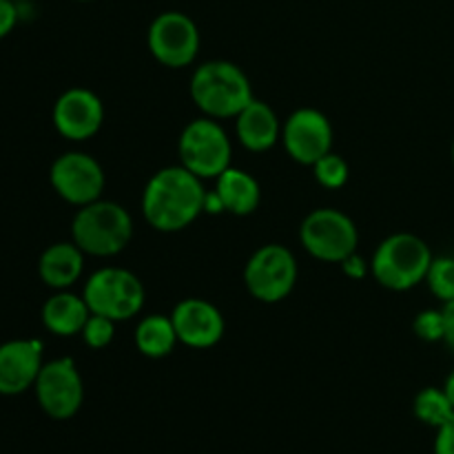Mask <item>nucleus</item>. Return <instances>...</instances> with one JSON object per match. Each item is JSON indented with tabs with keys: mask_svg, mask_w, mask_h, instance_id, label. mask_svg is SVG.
<instances>
[{
	"mask_svg": "<svg viewBox=\"0 0 454 454\" xmlns=\"http://www.w3.org/2000/svg\"><path fill=\"white\" fill-rule=\"evenodd\" d=\"M207 208L202 180L184 167L160 168L145 186L142 213L145 220L162 233H176L198 220Z\"/></svg>",
	"mask_w": 454,
	"mask_h": 454,
	"instance_id": "1",
	"label": "nucleus"
},
{
	"mask_svg": "<svg viewBox=\"0 0 454 454\" xmlns=\"http://www.w3.org/2000/svg\"><path fill=\"white\" fill-rule=\"evenodd\" d=\"M191 98L207 118H238L255 98L248 75L229 60L204 62L191 78Z\"/></svg>",
	"mask_w": 454,
	"mask_h": 454,
	"instance_id": "2",
	"label": "nucleus"
},
{
	"mask_svg": "<svg viewBox=\"0 0 454 454\" xmlns=\"http://www.w3.org/2000/svg\"><path fill=\"white\" fill-rule=\"evenodd\" d=\"M71 238L87 255L114 257L131 242L133 220L122 204L96 200L75 213Z\"/></svg>",
	"mask_w": 454,
	"mask_h": 454,
	"instance_id": "3",
	"label": "nucleus"
},
{
	"mask_svg": "<svg viewBox=\"0 0 454 454\" xmlns=\"http://www.w3.org/2000/svg\"><path fill=\"white\" fill-rule=\"evenodd\" d=\"M433 253L428 244L412 233H395L377 247L372 255V278L390 291H411L426 282Z\"/></svg>",
	"mask_w": 454,
	"mask_h": 454,
	"instance_id": "4",
	"label": "nucleus"
},
{
	"mask_svg": "<svg viewBox=\"0 0 454 454\" xmlns=\"http://www.w3.org/2000/svg\"><path fill=\"white\" fill-rule=\"evenodd\" d=\"M82 297L93 315L124 322L136 317L145 306V286L131 270L109 266L87 279Z\"/></svg>",
	"mask_w": 454,
	"mask_h": 454,
	"instance_id": "5",
	"label": "nucleus"
},
{
	"mask_svg": "<svg viewBox=\"0 0 454 454\" xmlns=\"http://www.w3.org/2000/svg\"><path fill=\"white\" fill-rule=\"evenodd\" d=\"M177 153L182 167L204 180V177H217L231 167L233 146L215 120L200 118L184 127L177 142Z\"/></svg>",
	"mask_w": 454,
	"mask_h": 454,
	"instance_id": "6",
	"label": "nucleus"
},
{
	"mask_svg": "<svg viewBox=\"0 0 454 454\" xmlns=\"http://www.w3.org/2000/svg\"><path fill=\"white\" fill-rule=\"evenodd\" d=\"M247 291L264 304L286 300L297 284V260L282 244L257 248L244 269Z\"/></svg>",
	"mask_w": 454,
	"mask_h": 454,
	"instance_id": "7",
	"label": "nucleus"
},
{
	"mask_svg": "<svg viewBox=\"0 0 454 454\" xmlns=\"http://www.w3.org/2000/svg\"><path fill=\"white\" fill-rule=\"evenodd\" d=\"M301 247L319 262H344L355 255L359 233L355 222L337 208H317L300 226Z\"/></svg>",
	"mask_w": 454,
	"mask_h": 454,
	"instance_id": "8",
	"label": "nucleus"
},
{
	"mask_svg": "<svg viewBox=\"0 0 454 454\" xmlns=\"http://www.w3.org/2000/svg\"><path fill=\"white\" fill-rule=\"evenodd\" d=\"M34 390L40 408L51 419H71L82 408L84 384L71 357L53 359V362L43 364V371H40L38 380H35Z\"/></svg>",
	"mask_w": 454,
	"mask_h": 454,
	"instance_id": "9",
	"label": "nucleus"
},
{
	"mask_svg": "<svg viewBox=\"0 0 454 454\" xmlns=\"http://www.w3.org/2000/svg\"><path fill=\"white\" fill-rule=\"evenodd\" d=\"M149 51L160 65L182 69L200 51L198 25L182 12H164L149 27Z\"/></svg>",
	"mask_w": 454,
	"mask_h": 454,
	"instance_id": "10",
	"label": "nucleus"
},
{
	"mask_svg": "<svg viewBox=\"0 0 454 454\" xmlns=\"http://www.w3.org/2000/svg\"><path fill=\"white\" fill-rule=\"evenodd\" d=\"M53 191L60 195L65 202L75 207H87V204L100 200L105 191V171L96 158L80 151L62 153L49 171Z\"/></svg>",
	"mask_w": 454,
	"mask_h": 454,
	"instance_id": "11",
	"label": "nucleus"
},
{
	"mask_svg": "<svg viewBox=\"0 0 454 454\" xmlns=\"http://www.w3.org/2000/svg\"><path fill=\"white\" fill-rule=\"evenodd\" d=\"M333 124L322 111L297 109L284 122L282 142L295 162L313 167L319 158L333 151Z\"/></svg>",
	"mask_w": 454,
	"mask_h": 454,
	"instance_id": "12",
	"label": "nucleus"
},
{
	"mask_svg": "<svg viewBox=\"0 0 454 454\" xmlns=\"http://www.w3.org/2000/svg\"><path fill=\"white\" fill-rule=\"evenodd\" d=\"M102 122H105V105L89 89H69L53 105V124L67 140H89L100 131Z\"/></svg>",
	"mask_w": 454,
	"mask_h": 454,
	"instance_id": "13",
	"label": "nucleus"
},
{
	"mask_svg": "<svg viewBox=\"0 0 454 454\" xmlns=\"http://www.w3.org/2000/svg\"><path fill=\"white\" fill-rule=\"evenodd\" d=\"M171 319L177 340L189 348H213L224 335V317L207 300H182L173 309Z\"/></svg>",
	"mask_w": 454,
	"mask_h": 454,
	"instance_id": "14",
	"label": "nucleus"
},
{
	"mask_svg": "<svg viewBox=\"0 0 454 454\" xmlns=\"http://www.w3.org/2000/svg\"><path fill=\"white\" fill-rule=\"evenodd\" d=\"M43 371V344L35 340H13L0 346V395L29 390Z\"/></svg>",
	"mask_w": 454,
	"mask_h": 454,
	"instance_id": "15",
	"label": "nucleus"
},
{
	"mask_svg": "<svg viewBox=\"0 0 454 454\" xmlns=\"http://www.w3.org/2000/svg\"><path fill=\"white\" fill-rule=\"evenodd\" d=\"M235 131H238L242 146H247L253 153H262V151L273 149V146L278 145L279 136H282V127H279L278 115H275V111L262 100H253L251 105L235 118Z\"/></svg>",
	"mask_w": 454,
	"mask_h": 454,
	"instance_id": "16",
	"label": "nucleus"
},
{
	"mask_svg": "<svg viewBox=\"0 0 454 454\" xmlns=\"http://www.w3.org/2000/svg\"><path fill=\"white\" fill-rule=\"evenodd\" d=\"M215 180L217 186L213 200L220 208L233 213V215H251L260 207L262 191L251 173L229 167Z\"/></svg>",
	"mask_w": 454,
	"mask_h": 454,
	"instance_id": "17",
	"label": "nucleus"
},
{
	"mask_svg": "<svg viewBox=\"0 0 454 454\" xmlns=\"http://www.w3.org/2000/svg\"><path fill=\"white\" fill-rule=\"evenodd\" d=\"M84 269V253L75 242H58L51 244L47 251L40 255L38 273L47 286L69 288L71 284L78 282Z\"/></svg>",
	"mask_w": 454,
	"mask_h": 454,
	"instance_id": "18",
	"label": "nucleus"
},
{
	"mask_svg": "<svg viewBox=\"0 0 454 454\" xmlns=\"http://www.w3.org/2000/svg\"><path fill=\"white\" fill-rule=\"evenodd\" d=\"M89 315L91 310L84 297L74 295V293H58L49 297L43 306L44 328L58 337H74L82 333Z\"/></svg>",
	"mask_w": 454,
	"mask_h": 454,
	"instance_id": "19",
	"label": "nucleus"
},
{
	"mask_svg": "<svg viewBox=\"0 0 454 454\" xmlns=\"http://www.w3.org/2000/svg\"><path fill=\"white\" fill-rule=\"evenodd\" d=\"M177 341L180 340H177L173 319L167 315H149L136 328V346L145 357H168Z\"/></svg>",
	"mask_w": 454,
	"mask_h": 454,
	"instance_id": "20",
	"label": "nucleus"
},
{
	"mask_svg": "<svg viewBox=\"0 0 454 454\" xmlns=\"http://www.w3.org/2000/svg\"><path fill=\"white\" fill-rule=\"evenodd\" d=\"M415 417L421 421V424L430 426V428H442L448 419L454 415V406L448 399L446 390L443 388H424L419 395L415 397Z\"/></svg>",
	"mask_w": 454,
	"mask_h": 454,
	"instance_id": "21",
	"label": "nucleus"
},
{
	"mask_svg": "<svg viewBox=\"0 0 454 454\" xmlns=\"http://www.w3.org/2000/svg\"><path fill=\"white\" fill-rule=\"evenodd\" d=\"M428 288L437 300L443 304L454 300V260L452 257H434L430 264L428 275H426Z\"/></svg>",
	"mask_w": 454,
	"mask_h": 454,
	"instance_id": "22",
	"label": "nucleus"
},
{
	"mask_svg": "<svg viewBox=\"0 0 454 454\" xmlns=\"http://www.w3.org/2000/svg\"><path fill=\"white\" fill-rule=\"evenodd\" d=\"M315 180L324 186V189H341L348 182V164L341 155L326 153L313 164Z\"/></svg>",
	"mask_w": 454,
	"mask_h": 454,
	"instance_id": "23",
	"label": "nucleus"
},
{
	"mask_svg": "<svg viewBox=\"0 0 454 454\" xmlns=\"http://www.w3.org/2000/svg\"><path fill=\"white\" fill-rule=\"evenodd\" d=\"M82 340L84 344L89 346V348L93 350H100V348H106V346L114 341V335H115V322L109 317H102V315H89L87 324H84L82 328Z\"/></svg>",
	"mask_w": 454,
	"mask_h": 454,
	"instance_id": "24",
	"label": "nucleus"
},
{
	"mask_svg": "<svg viewBox=\"0 0 454 454\" xmlns=\"http://www.w3.org/2000/svg\"><path fill=\"white\" fill-rule=\"evenodd\" d=\"M415 333L424 341H439L443 340V313L442 310H421L415 319Z\"/></svg>",
	"mask_w": 454,
	"mask_h": 454,
	"instance_id": "25",
	"label": "nucleus"
},
{
	"mask_svg": "<svg viewBox=\"0 0 454 454\" xmlns=\"http://www.w3.org/2000/svg\"><path fill=\"white\" fill-rule=\"evenodd\" d=\"M434 454H454V415L442 426V428H437Z\"/></svg>",
	"mask_w": 454,
	"mask_h": 454,
	"instance_id": "26",
	"label": "nucleus"
},
{
	"mask_svg": "<svg viewBox=\"0 0 454 454\" xmlns=\"http://www.w3.org/2000/svg\"><path fill=\"white\" fill-rule=\"evenodd\" d=\"M16 22H18L16 4H13L12 0H0V38L12 34Z\"/></svg>",
	"mask_w": 454,
	"mask_h": 454,
	"instance_id": "27",
	"label": "nucleus"
},
{
	"mask_svg": "<svg viewBox=\"0 0 454 454\" xmlns=\"http://www.w3.org/2000/svg\"><path fill=\"white\" fill-rule=\"evenodd\" d=\"M442 313H443V326H446V331H443V341H446V344L454 350V300L443 306Z\"/></svg>",
	"mask_w": 454,
	"mask_h": 454,
	"instance_id": "28",
	"label": "nucleus"
},
{
	"mask_svg": "<svg viewBox=\"0 0 454 454\" xmlns=\"http://www.w3.org/2000/svg\"><path fill=\"white\" fill-rule=\"evenodd\" d=\"M341 264H344V270L348 275H353V278H364V275H366V262L362 260V257H357V255H350L348 260H344L341 262Z\"/></svg>",
	"mask_w": 454,
	"mask_h": 454,
	"instance_id": "29",
	"label": "nucleus"
},
{
	"mask_svg": "<svg viewBox=\"0 0 454 454\" xmlns=\"http://www.w3.org/2000/svg\"><path fill=\"white\" fill-rule=\"evenodd\" d=\"M443 390H446L448 399H450V403H452V406H454V371L450 372V375H448V380H446V386H443Z\"/></svg>",
	"mask_w": 454,
	"mask_h": 454,
	"instance_id": "30",
	"label": "nucleus"
},
{
	"mask_svg": "<svg viewBox=\"0 0 454 454\" xmlns=\"http://www.w3.org/2000/svg\"><path fill=\"white\" fill-rule=\"evenodd\" d=\"M452 164H454V145H452Z\"/></svg>",
	"mask_w": 454,
	"mask_h": 454,
	"instance_id": "31",
	"label": "nucleus"
},
{
	"mask_svg": "<svg viewBox=\"0 0 454 454\" xmlns=\"http://www.w3.org/2000/svg\"><path fill=\"white\" fill-rule=\"evenodd\" d=\"M82 3H84V0H82Z\"/></svg>",
	"mask_w": 454,
	"mask_h": 454,
	"instance_id": "32",
	"label": "nucleus"
}]
</instances>
